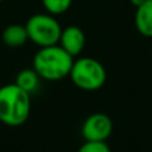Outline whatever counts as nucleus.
<instances>
[{
  "label": "nucleus",
  "instance_id": "obj_8",
  "mask_svg": "<svg viewBox=\"0 0 152 152\" xmlns=\"http://www.w3.org/2000/svg\"><path fill=\"white\" fill-rule=\"evenodd\" d=\"M1 40L10 48H18V47L24 45L28 42V34H27L26 26H21V24H10L3 31Z\"/></svg>",
  "mask_w": 152,
  "mask_h": 152
},
{
  "label": "nucleus",
  "instance_id": "obj_13",
  "mask_svg": "<svg viewBox=\"0 0 152 152\" xmlns=\"http://www.w3.org/2000/svg\"><path fill=\"white\" fill-rule=\"evenodd\" d=\"M1 1H3V0H0V3H1Z\"/></svg>",
  "mask_w": 152,
  "mask_h": 152
},
{
  "label": "nucleus",
  "instance_id": "obj_12",
  "mask_svg": "<svg viewBox=\"0 0 152 152\" xmlns=\"http://www.w3.org/2000/svg\"><path fill=\"white\" fill-rule=\"evenodd\" d=\"M129 3H131L135 8H137V7H140L143 3H145V0H129Z\"/></svg>",
  "mask_w": 152,
  "mask_h": 152
},
{
  "label": "nucleus",
  "instance_id": "obj_11",
  "mask_svg": "<svg viewBox=\"0 0 152 152\" xmlns=\"http://www.w3.org/2000/svg\"><path fill=\"white\" fill-rule=\"evenodd\" d=\"M77 152H111V148L105 142H86Z\"/></svg>",
  "mask_w": 152,
  "mask_h": 152
},
{
  "label": "nucleus",
  "instance_id": "obj_4",
  "mask_svg": "<svg viewBox=\"0 0 152 152\" xmlns=\"http://www.w3.org/2000/svg\"><path fill=\"white\" fill-rule=\"evenodd\" d=\"M28 40L39 47L59 44L61 27L55 16L51 13H36L32 15L26 23Z\"/></svg>",
  "mask_w": 152,
  "mask_h": 152
},
{
  "label": "nucleus",
  "instance_id": "obj_5",
  "mask_svg": "<svg viewBox=\"0 0 152 152\" xmlns=\"http://www.w3.org/2000/svg\"><path fill=\"white\" fill-rule=\"evenodd\" d=\"M113 129L112 120L103 112L89 115L81 126V136L86 142H107Z\"/></svg>",
  "mask_w": 152,
  "mask_h": 152
},
{
  "label": "nucleus",
  "instance_id": "obj_9",
  "mask_svg": "<svg viewBox=\"0 0 152 152\" xmlns=\"http://www.w3.org/2000/svg\"><path fill=\"white\" fill-rule=\"evenodd\" d=\"M40 81V76L37 75V72L34 68H24L16 76V81L20 88H23L24 91H27L28 94H32L37 89Z\"/></svg>",
  "mask_w": 152,
  "mask_h": 152
},
{
  "label": "nucleus",
  "instance_id": "obj_1",
  "mask_svg": "<svg viewBox=\"0 0 152 152\" xmlns=\"http://www.w3.org/2000/svg\"><path fill=\"white\" fill-rule=\"evenodd\" d=\"M74 56H71L59 44L40 47L32 60V68L40 79L48 81H59L69 76L74 66Z\"/></svg>",
  "mask_w": 152,
  "mask_h": 152
},
{
  "label": "nucleus",
  "instance_id": "obj_2",
  "mask_svg": "<svg viewBox=\"0 0 152 152\" xmlns=\"http://www.w3.org/2000/svg\"><path fill=\"white\" fill-rule=\"evenodd\" d=\"M31 112V94L13 84L0 87V121L8 127H20Z\"/></svg>",
  "mask_w": 152,
  "mask_h": 152
},
{
  "label": "nucleus",
  "instance_id": "obj_3",
  "mask_svg": "<svg viewBox=\"0 0 152 152\" xmlns=\"http://www.w3.org/2000/svg\"><path fill=\"white\" fill-rule=\"evenodd\" d=\"M69 79L83 91H97L107 81V71L96 59L81 58L74 61Z\"/></svg>",
  "mask_w": 152,
  "mask_h": 152
},
{
  "label": "nucleus",
  "instance_id": "obj_6",
  "mask_svg": "<svg viewBox=\"0 0 152 152\" xmlns=\"http://www.w3.org/2000/svg\"><path fill=\"white\" fill-rule=\"evenodd\" d=\"M59 45L63 47L71 56H79L86 47V34L76 26H68L61 29Z\"/></svg>",
  "mask_w": 152,
  "mask_h": 152
},
{
  "label": "nucleus",
  "instance_id": "obj_10",
  "mask_svg": "<svg viewBox=\"0 0 152 152\" xmlns=\"http://www.w3.org/2000/svg\"><path fill=\"white\" fill-rule=\"evenodd\" d=\"M45 11L51 15H61L67 12L72 4V0H42Z\"/></svg>",
  "mask_w": 152,
  "mask_h": 152
},
{
  "label": "nucleus",
  "instance_id": "obj_7",
  "mask_svg": "<svg viewBox=\"0 0 152 152\" xmlns=\"http://www.w3.org/2000/svg\"><path fill=\"white\" fill-rule=\"evenodd\" d=\"M135 27L145 37H152V0H145L135 12Z\"/></svg>",
  "mask_w": 152,
  "mask_h": 152
}]
</instances>
